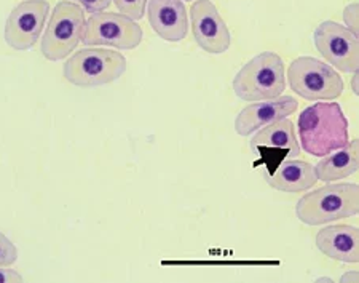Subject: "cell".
<instances>
[{
  "label": "cell",
  "mask_w": 359,
  "mask_h": 283,
  "mask_svg": "<svg viewBox=\"0 0 359 283\" xmlns=\"http://www.w3.org/2000/svg\"><path fill=\"white\" fill-rule=\"evenodd\" d=\"M0 283H22V277L16 270L0 265Z\"/></svg>",
  "instance_id": "21"
},
{
  "label": "cell",
  "mask_w": 359,
  "mask_h": 283,
  "mask_svg": "<svg viewBox=\"0 0 359 283\" xmlns=\"http://www.w3.org/2000/svg\"><path fill=\"white\" fill-rule=\"evenodd\" d=\"M297 131L300 146L313 157H326L348 144V119L340 104L320 103L299 115Z\"/></svg>",
  "instance_id": "1"
},
{
  "label": "cell",
  "mask_w": 359,
  "mask_h": 283,
  "mask_svg": "<svg viewBox=\"0 0 359 283\" xmlns=\"http://www.w3.org/2000/svg\"><path fill=\"white\" fill-rule=\"evenodd\" d=\"M190 18L194 37L201 50L210 55H222L230 48V31L212 2L196 0L190 8Z\"/></svg>",
  "instance_id": "10"
},
{
  "label": "cell",
  "mask_w": 359,
  "mask_h": 283,
  "mask_svg": "<svg viewBox=\"0 0 359 283\" xmlns=\"http://www.w3.org/2000/svg\"><path fill=\"white\" fill-rule=\"evenodd\" d=\"M345 27L359 37V4L353 2L344 10Z\"/></svg>",
  "instance_id": "19"
},
{
  "label": "cell",
  "mask_w": 359,
  "mask_h": 283,
  "mask_svg": "<svg viewBox=\"0 0 359 283\" xmlns=\"http://www.w3.org/2000/svg\"><path fill=\"white\" fill-rule=\"evenodd\" d=\"M359 280V275L355 270H350V272H346L340 277V283H358Z\"/></svg>",
  "instance_id": "22"
},
{
  "label": "cell",
  "mask_w": 359,
  "mask_h": 283,
  "mask_svg": "<svg viewBox=\"0 0 359 283\" xmlns=\"http://www.w3.org/2000/svg\"><path fill=\"white\" fill-rule=\"evenodd\" d=\"M72 2L79 4L85 11H88L90 15L100 13V11L107 10L111 7L112 0H72Z\"/></svg>",
  "instance_id": "20"
},
{
  "label": "cell",
  "mask_w": 359,
  "mask_h": 283,
  "mask_svg": "<svg viewBox=\"0 0 359 283\" xmlns=\"http://www.w3.org/2000/svg\"><path fill=\"white\" fill-rule=\"evenodd\" d=\"M359 169V141H348L345 147L331 152L315 166L316 178L324 183L345 180Z\"/></svg>",
  "instance_id": "16"
},
{
  "label": "cell",
  "mask_w": 359,
  "mask_h": 283,
  "mask_svg": "<svg viewBox=\"0 0 359 283\" xmlns=\"http://www.w3.org/2000/svg\"><path fill=\"white\" fill-rule=\"evenodd\" d=\"M285 88V62L273 51H264L252 58L233 79L235 95L249 103L275 100Z\"/></svg>",
  "instance_id": "3"
},
{
  "label": "cell",
  "mask_w": 359,
  "mask_h": 283,
  "mask_svg": "<svg viewBox=\"0 0 359 283\" xmlns=\"http://www.w3.org/2000/svg\"><path fill=\"white\" fill-rule=\"evenodd\" d=\"M142 29L128 16L100 11L86 20L82 44L85 47H114L133 50L142 42Z\"/></svg>",
  "instance_id": "7"
},
{
  "label": "cell",
  "mask_w": 359,
  "mask_h": 283,
  "mask_svg": "<svg viewBox=\"0 0 359 283\" xmlns=\"http://www.w3.org/2000/svg\"><path fill=\"white\" fill-rule=\"evenodd\" d=\"M150 26L166 42H181L189 32V15L181 0H149Z\"/></svg>",
  "instance_id": "12"
},
{
  "label": "cell",
  "mask_w": 359,
  "mask_h": 283,
  "mask_svg": "<svg viewBox=\"0 0 359 283\" xmlns=\"http://www.w3.org/2000/svg\"><path fill=\"white\" fill-rule=\"evenodd\" d=\"M359 213V186L355 183L326 184L305 194L295 205V215L306 226H321Z\"/></svg>",
  "instance_id": "2"
},
{
  "label": "cell",
  "mask_w": 359,
  "mask_h": 283,
  "mask_svg": "<svg viewBox=\"0 0 359 283\" xmlns=\"http://www.w3.org/2000/svg\"><path fill=\"white\" fill-rule=\"evenodd\" d=\"M112 2L121 15L128 16L133 21L141 20L146 15L147 0H112Z\"/></svg>",
  "instance_id": "17"
},
{
  "label": "cell",
  "mask_w": 359,
  "mask_h": 283,
  "mask_svg": "<svg viewBox=\"0 0 359 283\" xmlns=\"http://www.w3.org/2000/svg\"><path fill=\"white\" fill-rule=\"evenodd\" d=\"M85 25V10L79 4L57 2L40 42L42 55L50 61H60L74 53L82 42Z\"/></svg>",
  "instance_id": "5"
},
{
  "label": "cell",
  "mask_w": 359,
  "mask_h": 283,
  "mask_svg": "<svg viewBox=\"0 0 359 283\" xmlns=\"http://www.w3.org/2000/svg\"><path fill=\"white\" fill-rule=\"evenodd\" d=\"M351 90L353 93H355L356 96L359 95V72H353V77H351Z\"/></svg>",
  "instance_id": "23"
},
{
  "label": "cell",
  "mask_w": 359,
  "mask_h": 283,
  "mask_svg": "<svg viewBox=\"0 0 359 283\" xmlns=\"http://www.w3.org/2000/svg\"><path fill=\"white\" fill-rule=\"evenodd\" d=\"M315 47L332 67L341 72L359 71V37L335 21H323L313 32Z\"/></svg>",
  "instance_id": "8"
},
{
  "label": "cell",
  "mask_w": 359,
  "mask_h": 283,
  "mask_svg": "<svg viewBox=\"0 0 359 283\" xmlns=\"http://www.w3.org/2000/svg\"><path fill=\"white\" fill-rule=\"evenodd\" d=\"M48 15L50 4L45 0H25L16 5L5 22V42L13 50H31L40 39Z\"/></svg>",
  "instance_id": "9"
},
{
  "label": "cell",
  "mask_w": 359,
  "mask_h": 283,
  "mask_svg": "<svg viewBox=\"0 0 359 283\" xmlns=\"http://www.w3.org/2000/svg\"><path fill=\"white\" fill-rule=\"evenodd\" d=\"M126 58L115 50L83 48L65 62L62 76L77 86L112 84L126 71Z\"/></svg>",
  "instance_id": "4"
},
{
  "label": "cell",
  "mask_w": 359,
  "mask_h": 283,
  "mask_svg": "<svg viewBox=\"0 0 359 283\" xmlns=\"http://www.w3.org/2000/svg\"><path fill=\"white\" fill-rule=\"evenodd\" d=\"M184 2H194V0H184Z\"/></svg>",
  "instance_id": "25"
},
{
  "label": "cell",
  "mask_w": 359,
  "mask_h": 283,
  "mask_svg": "<svg viewBox=\"0 0 359 283\" xmlns=\"http://www.w3.org/2000/svg\"><path fill=\"white\" fill-rule=\"evenodd\" d=\"M16 259H18V248L7 235L0 232V265L8 268L16 263Z\"/></svg>",
  "instance_id": "18"
},
{
  "label": "cell",
  "mask_w": 359,
  "mask_h": 283,
  "mask_svg": "<svg viewBox=\"0 0 359 283\" xmlns=\"http://www.w3.org/2000/svg\"><path fill=\"white\" fill-rule=\"evenodd\" d=\"M264 180L267 181L270 187L281 192L297 194L306 192L316 184L318 178L315 173V166L309 162L287 159L280 162L273 171L264 170Z\"/></svg>",
  "instance_id": "14"
},
{
  "label": "cell",
  "mask_w": 359,
  "mask_h": 283,
  "mask_svg": "<svg viewBox=\"0 0 359 283\" xmlns=\"http://www.w3.org/2000/svg\"><path fill=\"white\" fill-rule=\"evenodd\" d=\"M316 282H332L331 279H318Z\"/></svg>",
  "instance_id": "24"
},
{
  "label": "cell",
  "mask_w": 359,
  "mask_h": 283,
  "mask_svg": "<svg viewBox=\"0 0 359 283\" xmlns=\"http://www.w3.org/2000/svg\"><path fill=\"white\" fill-rule=\"evenodd\" d=\"M316 246L323 255L340 263H359V230L348 224L321 229L316 234Z\"/></svg>",
  "instance_id": "13"
},
{
  "label": "cell",
  "mask_w": 359,
  "mask_h": 283,
  "mask_svg": "<svg viewBox=\"0 0 359 283\" xmlns=\"http://www.w3.org/2000/svg\"><path fill=\"white\" fill-rule=\"evenodd\" d=\"M251 140V149L254 152H273L281 151L285 159H295L300 155V144L294 131V124L287 117L275 120L262 126Z\"/></svg>",
  "instance_id": "15"
},
{
  "label": "cell",
  "mask_w": 359,
  "mask_h": 283,
  "mask_svg": "<svg viewBox=\"0 0 359 283\" xmlns=\"http://www.w3.org/2000/svg\"><path fill=\"white\" fill-rule=\"evenodd\" d=\"M299 103L292 96H278L275 100L249 104L236 115L235 130L240 136H249L275 120L285 119L297 111Z\"/></svg>",
  "instance_id": "11"
},
{
  "label": "cell",
  "mask_w": 359,
  "mask_h": 283,
  "mask_svg": "<svg viewBox=\"0 0 359 283\" xmlns=\"http://www.w3.org/2000/svg\"><path fill=\"white\" fill-rule=\"evenodd\" d=\"M287 80L294 93L309 101L335 100L345 86L332 66L311 56L294 60L287 69Z\"/></svg>",
  "instance_id": "6"
}]
</instances>
